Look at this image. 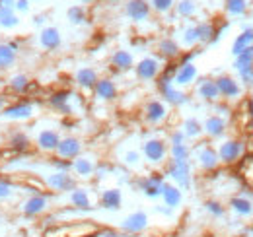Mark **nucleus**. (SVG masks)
<instances>
[{
	"mask_svg": "<svg viewBox=\"0 0 253 237\" xmlns=\"http://www.w3.org/2000/svg\"><path fill=\"white\" fill-rule=\"evenodd\" d=\"M94 93L99 101H113L117 97L119 89L111 78H99L94 86Z\"/></svg>",
	"mask_w": 253,
	"mask_h": 237,
	"instance_id": "4be33fe9",
	"label": "nucleus"
},
{
	"mask_svg": "<svg viewBox=\"0 0 253 237\" xmlns=\"http://www.w3.org/2000/svg\"><path fill=\"white\" fill-rule=\"evenodd\" d=\"M20 60V51H16L8 41H0V72H8L16 68Z\"/></svg>",
	"mask_w": 253,
	"mask_h": 237,
	"instance_id": "412c9836",
	"label": "nucleus"
},
{
	"mask_svg": "<svg viewBox=\"0 0 253 237\" xmlns=\"http://www.w3.org/2000/svg\"><path fill=\"white\" fill-rule=\"evenodd\" d=\"M95 169H97L95 161L90 156H84V154H80L78 158H74L72 159V167H70V171L74 173V177L78 179H90L95 173Z\"/></svg>",
	"mask_w": 253,
	"mask_h": 237,
	"instance_id": "a211bd4d",
	"label": "nucleus"
},
{
	"mask_svg": "<svg viewBox=\"0 0 253 237\" xmlns=\"http://www.w3.org/2000/svg\"><path fill=\"white\" fill-rule=\"evenodd\" d=\"M82 154V142L80 138L76 136H61V142L55 150V156L57 158H63V159H74Z\"/></svg>",
	"mask_w": 253,
	"mask_h": 237,
	"instance_id": "9b49d317",
	"label": "nucleus"
},
{
	"mask_svg": "<svg viewBox=\"0 0 253 237\" xmlns=\"http://www.w3.org/2000/svg\"><path fill=\"white\" fill-rule=\"evenodd\" d=\"M80 2H84V4H90V2H94V0H80Z\"/></svg>",
	"mask_w": 253,
	"mask_h": 237,
	"instance_id": "e2e57ef3",
	"label": "nucleus"
},
{
	"mask_svg": "<svg viewBox=\"0 0 253 237\" xmlns=\"http://www.w3.org/2000/svg\"><path fill=\"white\" fill-rule=\"evenodd\" d=\"M197 95L205 101H216L220 97L218 88H216V82L212 78H203L197 82Z\"/></svg>",
	"mask_w": 253,
	"mask_h": 237,
	"instance_id": "a878e982",
	"label": "nucleus"
},
{
	"mask_svg": "<svg viewBox=\"0 0 253 237\" xmlns=\"http://www.w3.org/2000/svg\"><path fill=\"white\" fill-rule=\"evenodd\" d=\"M158 89L164 97L166 103L173 105V107H179V105H185L189 101L187 93L183 91L181 88H175L173 86V78L166 76V74H160L158 76Z\"/></svg>",
	"mask_w": 253,
	"mask_h": 237,
	"instance_id": "7ed1b4c3",
	"label": "nucleus"
},
{
	"mask_svg": "<svg viewBox=\"0 0 253 237\" xmlns=\"http://www.w3.org/2000/svg\"><path fill=\"white\" fill-rule=\"evenodd\" d=\"M49 208H51V198H49L47 193H30L18 204L20 214L26 216V218H39V216L47 214Z\"/></svg>",
	"mask_w": 253,
	"mask_h": 237,
	"instance_id": "f03ea898",
	"label": "nucleus"
},
{
	"mask_svg": "<svg viewBox=\"0 0 253 237\" xmlns=\"http://www.w3.org/2000/svg\"><path fill=\"white\" fill-rule=\"evenodd\" d=\"M20 24H22V20L14 10H0V28L2 30L12 31L16 30Z\"/></svg>",
	"mask_w": 253,
	"mask_h": 237,
	"instance_id": "72a5a7b5",
	"label": "nucleus"
},
{
	"mask_svg": "<svg viewBox=\"0 0 253 237\" xmlns=\"http://www.w3.org/2000/svg\"><path fill=\"white\" fill-rule=\"evenodd\" d=\"M123 204V195L119 189H105L99 197V206L105 210H119Z\"/></svg>",
	"mask_w": 253,
	"mask_h": 237,
	"instance_id": "cd10ccee",
	"label": "nucleus"
},
{
	"mask_svg": "<svg viewBox=\"0 0 253 237\" xmlns=\"http://www.w3.org/2000/svg\"><path fill=\"white\" fill-rule=\"evenodd\" d=\"M123 161H125L126 165H136L140 161V154L134 152V150H130V152H126L125 156H123Z\"/></svg>",
	"mask_w": 253,
	"mask_h": 237,
	"instance_id": "3c124183",
	"label": "nucleus"
},
{
	"mask_svg": "<svg viewBox=\"0 0 253 237\" xmlns=\"http://www.w3.org/2000/svg\"><path fill=\"white\" fill-rule=\"evenodd\" d=\"M148 4L156 14H168L169 10H173L175 0H148Z\"/></svg>",
	"mask_w": 253,
	"mask_h": 237,
	"instance_id": "c03bdc74",
	"label": "nucleus"
},
{
	"mask_svg": "<svg viewBox=\"0 0 253 237\" xmlns=\"http://www.w3.org/2000/svg\"><path fill=\"white\" fill-rule=\"evenodd\" d=\"M97 237H126V234L117 232V230H101L97 232Z\"/></svg>",
	"mask_w": 253,
	"mask_h": 237,
	"instance_id": "5fc2aeb1",
	"label": "nucleus"
},
{
	"mask_svg": "<svg viewBox=\"0 0 253 237\" xmlns=\"http://www.w3.org/2000/svg\"><path fill=\"white\" fill-rule=\"evenodd\" d=\"M22 187L16 185L12 179L0 177V204H8V202H16L18 195H20Z\"/></svg>",
	"mask_w": 253,
	"mask_h": 237,
	"instance_id": "b1692460",
	"label": "nucleus"
},
{
	"mask_svg": "<svg viewBox=\"0 0 253 237\" xmlns=\"http://www.w3.org/2000/svg\"><path fill=\"white\" fill-rule=\"evenodd\" d=\"M197 163L203 171H212L218 167L220 159H218V152L209 146V144H203L201 148L197 150Z\"/></svg>",
	"mask_w": 253,
	"mask_h": 237,
	"instance_id": "f3484780",
	"label": "nucleus"
},
{
	"mask_svg": "<svg viewBox=\"0 0 253 237\" xmlns=\"http://www.w3.org/2000/svg\"><path fill=\"white\" fill-rule=\"evenodd\" d=\"M214 82H216L218 93H220V95H224V97H228V99L238 97V95L242 93V88L238 86V82H236L232 76H218Z\"/></svg>",
	"mask_w": 253,
	"mask_h": 237,
	"instance_id": "bb28decb",
	"label": "nucleus"
},
{
	"mask_svg": "<svg viewBox=\"0 0 253 237\" xmlns=\"http://www.w3.org/2000/svg\"><path fill=\"white\" fill-rule=\"evenodd\" d=\"M166 175L175 183L181 191L191 189V163L181 159H169L166 165Z\"/></svg>",
	"mask_w": 253,
	"mask_h": 237,
	"instance_id": "20e7f679",
	"label": "nucleus"
},
{
	"mask_svg": "<svg viewBox=\"0 0 253 237\" xmlns=\"http://www.w3.org/2000/svg\"><path fill=\"white\" fill-rule=\"evenodd\" d=\"M242 152H244V146L238 140H226L218 148V159L224 163H234L242 156Z\"/></svg>",
	"mask_w": 253,
	"mask_h": 237,
	"instance_id": "5701e85b",
	"label": "nucleus"
},
{
	"mask_svg": "<svg viewBox=\"0 0 253 237\" xmlns=\"http://www.w3.org/2000/svg\"><path fill=\"white\" fill-rule=\"evenodd\" d=\"M68 202L76 210H90L92 208V198H90V193L82 187H74L70 193H68Z\"/></svg>",
	"mask_w": 253,
	"mask_h": 237,
	"instance_id": "393cba45",
	"label": "nucleus"
},
{
	"mask_svg": "<svg viewBox=\"0 0 253 237\" xmlns=\"http://www.w3.org/2000/svg\"><path fill=\"white\" fill-rule=\"evenodd\" d=\"M185 134H183V130H173L171 132V136H169V144H185Z\"/></svg>",
	"mask_w": 253,
	"mask_h": 237,
	"instance_id": "603ef678",
	"label": "nucleus"
},
{
	"mask_svg": "<svg viewBox=\"0 0 253 237\" xmlns=\"http://www.w3.org/2000/svg\"><path fill=\"white\" fill-rule=\"evenodd\" d=\"M4 88H6V78H4V76H2V72H0V91H2Z\"/></svg>",
	"mask_w": 253,
	"mask_h": 237,
	"instance_id": "13d9d810",
	"label": "nucleus"
},
{
	"mask_svg": "<svg viewBox=\"0 0 253 237\" xmlns=\"http://www.w3.org/2000/svg\"><path fill=\"white\" fill-rule=\"evenodd\" d=\"M30 10H32V0H16V4H14V12H16L18 16H22V14H30Z\"/></svg>",
	"mask_w": 253,
	"mask_h": 237,
	"instance_id": "de8ad7c7",
	"label": "nucleus"
},
{
	"mask_svg": "<svg viewBox=\"0 0 253 237\" xmlns=\"http://www.w3.org/2000/svg\"><path fill=\"white\" fill-rule=\"evenodd\" d=\"M250 45H253V28H248V30L242 31V35H238V39L234 41L232 45V53L238 57L244 49H248Z\"/></svg>",
	"mask_w": 253,
	"mask_h": 237,
	"instance_id": "c9c22d12",
	"label": "nucleus"
},
{
	"mask_svg": "<svg viewBox=\"0 0 253 237\" xmlns=\"http://www.w3.org/2000/svg\"><path fill=\"white\" fill-rule=\"evenodd\" d=\"M45 22H47V16H45V14H37V16L33 18V24H35V26L45 28Z\"/></svg>",
	"mask_w": 253,
	"mask_h": 237,
	"instance_id": "6e6d98bb",
	"label": "nucleus"
},
{
	"mask_svg": "<svg viewBox=\"0 0 253 237\" xmlns=\"http://www.w3.org/2000/svg\"><path fill=\"white\" fill-rule=\"evenodd\" d=\"M134 72H136V78L142 80V82L156 80L162 74V60L158 57H144L134 66Z\"/></svg>",
	"mask_w": 253,
	"mask_h": 237,
	"instance_id": "6e6552de",
	"label": "nucleus"
},
{
	"mask_svg": "<svg viewBox=\"0 0 253 237\" xmlns=\"http://www.w3.org/2000/svg\"><path fill=\"white\" fill-rule=\"evenodd\" d=\"M168 117V105L160 99H150L144 105V118L150 124H160L162 120H166Z\"/></svg>",
	"mask_w": 253,
	"mask_h": 237,
	"instance_id": "aec40b11",
	"label": "nucleus"
},
{
	"mask_svg": "<svg viewBox=\"0 0 253 237\" xmlns=\"http://www.w3.org/2000/svg\"><path fill=\"white\" fill-rule=\"evenodd\" d=\"M97 72L90 66H84V68H78L76 74H74V82L76 86H80L82 89H94L95 82H97Z\"/></svg>",
	"mask_w": 253,
	"mask_h": 237,
	"instance_id": "c85d7f7f",
	"label": "nucleus"
},
{
	"mask_svg": "<svg viewBox=\"0 0 253 237\" xmlns=\"http://www.w3.org/2000/svg\"><path fill=\"white\" fill-rule=\"evenodd\" d=\"M111 66H113L115 70L126 72V70H130V68L134 66V57H132L128 51L119 49V51H115L113 57H111Z\"/></svg>",
	"mask_w": 253,
	"mask_h": 237,
	"instance_id": "473e14b6",
	"label": "nucleus"
},
{
	"mask_svg": "<svg viewBox=\"0 0 253 237\" xmlns=\"http://www.w3.org/2000/svg\"><path fill=\"white\" fill-rule=\"evenodd\" d=\"M49 165H51V169H53V171H70L72 161H70V159H63V158L53 156V158L49 159Z\"/></svg>",
	"mask_w": 253,
	"mask_h": 237,
	"instance_id": "49530a36",
	"label": "nucleus"
},
{
	"mask_svg": "<svg viewBox=\"0 0 253 237\" xmlns=\"http://www.w3.org/2000/svg\"><path fill=\"white\" fill-rule=\"evenodd\" d=\"M8 148L14 150L16 154H28L33 148V140L26 130L14 128V130L8 132Z\"/></svg>",
	"mask_w": 253,
	"mask_h": 237,
	"instance_id": "4468645a",
	"label": "nucleus"
},
{
	"mask_svg": "<svg viewBox=\"0 0 253 237\" xmlns=\"http://www.w3.org/2000/svg\"><path fill=\"white\" fill-rule=\"evenodd\" d=\"M230 206H232V210H236L238 214H242V216H248V214L253 212L252 202H250L248 198H244V197H234V198L230 200Z\"/></svg>",
	"mask_w": 253,
	"mask_h": 237,
	"instance_id": "ea45409f",
	"label": "nucleus"
},
{
	"mask_svg": "<svg viewBox=\"0 0 253 237\" xmlns=\"http://www.w3.org/2000/svg\"><path fill=\"white\" fill-rule=\"evenodd\" d=\"M72 97H74L72 91H68V89H57V91H53L47 97V103H49V107L53 111L63 113V115H70V111H72V107H70Z\"/></svg>",
	"mask_w": 253,
	"mask_h": 237,
	"instance_id": "2eb2a0df",
	"label": "nucleus"
},
{
	"mask_svg": "<svg viewBox=\"0 0 253 237\" xmlns=\"http://www.w3.org/2000/svg\"><path fill=\"white\" fill-rule=\"evenodd\" d=\"M250 113L253 115V99H250Z\"/></svg>",
	"mask_w": 253,
	"mask_h": 237,
	"instance_id": "bf43d9fd",
	"label": "nucleus"
},
{
	"mask_svg": "<svg viewBox=\"0 0 253 237\" xmlns=\"http://www.w3.org/2000/svg\"><path fill=\"white\" fill-rule=\"evenodd\" d=\"M125 14L136 24L146 22L152 14V8L148 4V0H126L125 4Z\"/></svg>",
	"mask_w": 253,
	"mask_h": 237,
	"instance_id": "ddd939ff",
	"label": "nucleus"
},
{
	"mask_svg": "<svg viewBox=\"0 0 253 237\" xmlns=\"http://www.w3.org/2000/svg\"><path fill=\"white\" fill-rule=\"evenodd\" d=\"M10 101H12V95H10L8 91H0V115H2V111L8 107Z\"/></svg>",
	"mask_w": 253,
	"mask_h": 237,
	"instance_id": "864d4df0",
	"label": "nucleus"
},
{
	"mask_svg": "<svg viewBox=\"0 0 253 237\" xmlns=\"http://www.w3.org/2000/svg\"><path fill=\"white\" fill-rule=\"evenodd\" d=\"M250 64H253V45H250L248 49H244L238 57H236V68L240 70V68H244V66H250Z\"/></svg>",
	"mask_w": 253,
	"mask_h": 237,
	"instance_id": "a18cd8bd",
	"label": "nucleus"
},
{
	"mask_svg": "<svg viewBox=\"0 0 253 237\" xmlns=\"http://www.w3.org/2000/svg\"><path fill=\"white\" fill-rule=\"evenodd\" d=\"M59 142H61V134L57 128H41L33 138V146L41 154H55Z\"/></svg>",
	"mask_w": 253,
	"mask_h": 237,
	"instance_id": "0eeeda50",
	"label": "nucleus"
},
{
	"mask_svg": "<svg viewBox=\"0 0 253 237\" xmlns=\"http://www.w3.org/2000/svg\"><path fill=\"white\" fill-rule=\"evenodd\" d=\"M2 220H4V210L0 208V224H2Z\"/></svg>",
	"mask_w": 253,
	"mask_h": 237,
	"instance_id": "052dcab7",
	"label": "nucleus"
},
{
	"mask_svg": "<svg viewBox=\"0 0 253 237\" xmlns=\"http://www.w3.org/2000/svg\"><path fill=\"white\" fill-rule=\"evenodd\" d=\"M148 228V216L146 212H132L128 214L123 224H121V232L126 236H138Z\"/></svg>",
	"mask_w": 253,
	"mask_h": 237,
	"instance_id": "9d476101",
	"label": "nucleus"
},
{
	"mask_svg": "<svg viewBox=\"0 0 253 237\" xmlns=\"http://www.w3.org/2000/svg\"><path fill=\"white\" fill-rule=\"evenodd\" d=\"M47 191L51 193H70L76 187V177L70 175V171H51L41 175Z\"/></svg>",
	"mask_w": 253,
	"mask_h": 237,
	"instance_id": "39448f33",
	"label": "nucleus"
},
{
	"mask_svg": "<svg viewBox=\"0 0 253 237\" xmlns=\"http://www.w3.org/2000/svg\"><path fill=\"white\" fill-rule=\"evenodd\" d=\"M203 132H207L211 138H220L222 134L226 132V120L218 117V115L209 117L203 124Z\"/></svg>",
	"mask_w": 253,
	"mask_h": 237,
	"instance_id": "2f4dec72",
	"label": "nucleus"
},
{
	"mask_svg": "<svg viewBox=\"0 0 253 237\" xmlns=\"http://www.w3.org/2000/svg\"><path fill=\"white\" fill-rule=\"evenodd\" d=\"M246 10H248L246 0H226V12L230 16H242Z\"/></svg>",
	"mask_w": 253,
	"mask_h": 237,
	"instance_id": "a19ab883",
	"label": "nucleus"
},
{
	"mask_svg": "<svg viewBox=\"0 0 253 237\" xmlns=\"http://www.w3.org/2000/svg\"><path fill=\"white\" fill-rule=\"evenodd\" d=\"M33 88L35 84L26 72H16L6 78V89L12 97H30Z\"/></svg>",
	"mask_w": 253,
	"mask_h": 237,
	"instance_id": "423d86ee",
	"label": "nucleus"
},
{
	"mask_svg": "<svg viewBox=\"0 0 253 237\" xmlns=\"http://www.w3.org/2000/svg\"><path fill=\"white\" fill-rule=\"evenodd\" d=\"M158 55L166 60H173L181 55V47H179L177 41H173L169 37H164L158 43Z\"/></svg>",
	"mask_w": 253,
	"mask_h": 237,
	"instance_id": "7c9ffc66",
	"label": "nucleus"
},
{
	"mask_svg": "<svg viewBox=\"0 0 253 237\" xmlns=\"http://www.w3.org/2000/svg\"><path fill=\"white\" fill-rule=\"evenodd\" d=\"M169 159H181V161H189L191 148L187 144H169L168 148Z\"/></svg>",
	"mask_w": 253,
	"mask_h": 237,
	"instance_id": "58836bf2",
	"label": "nucleus"
},
{
	"mask_svg": "<svg viewBox=\"0 0 253 237\" xmlns=\"http://www.w3.org/2000/svg\"><path fill=\"white\" fill-rule=\"evenodd\" d=\"M37 113H35V101L30 97H20L8 103V107L2 111L0 118L6 122H28L32 120Z\"/></svg>",
	"mask_w": 253,
	"mask_h": 237,
	"instance_id": "f257e3e1",
	"label": "nucleus"
},
{
	"mask_svg": "<svg viewBox=\"0 0 253 237\" xmlns=\"http://www.w3.org/2000/svg\"><path fill=\"white\" fill-rule=\"evenodd\" d=\"M175 12H177V16H181V18H193L195 14H197V2L195 0H177L175 2Z\"/></svg>",
	"mask_w": 253,
	"mask_h": 237,
	"instance_id": "e433bc0d",
	"label": "nucleus"
},
{
	"mask_svg": "<svg viewBox=\"0 0 253 237\" xmlns=\"http://www.w3.org/2000/svg\"><path fill=\"white\" fill-rule=\"evenodd\" d=\"M197 66L193 62H187V64H177V70L173 74V86L175 88H187L191 86L195 80H197Z\"/></svg>",
	"mask_w": 253,
	"mask_h": 237,
	"instance_id": "6ab92c4d",
	"label": "nucleus"
},
{
	"mask_svg": "<svg viewBox=\"0 0 253 237\" xmlns=\"http://www.w3.org/2000/svg\"><path fill=\"white\" fill-rule=\"evenodd\" d=\"M16 0H0V10H14Z\"/></svg>",
	"mask_w": 253,
	"mask_h": 237,
	"instance_id": "4d7b16f0",
	"label": "nucleus"
},
{
	"mask_svg": "<svg viewBox=\"0 0 253 237\" xmlns=\"http://www.w3.org/2000/svg\"><path fill=\"white\" fill-rule=\"evenodd\" d=\"M138 237H140V236H138Z\"/></svg>",
	"mask_w": 253,
	"mask_h": 237,
	"instance_id": "0e129e2a",
	"label": "nucleus"
},
{
	"mask_svg": "<svg viewBox=\"0 0 253 237\" xmlns=\"http://www.w3.org/2000/svg\"><path fill=\"white\" fill-rule=\"evenodd\" d=\"M37 43L41 49L45 51H55L61 47L63 43V35H61V30L55 28V26H45L39 31V37H37Z\"/></svg>",
	"mask_w": 253,
	"mask_h": 237,
	"instance_id": "f8f14e48",
	"label": "nucleus"
},
{
	"mask_svg": "<svg viewBox=\"0 0 253 237\" xmlns=\"http://www.w3.org/2000/svg\"><path fill=\"white\" fill-rule=\"evenodd\" d=\"M66 18H68L70 24L82 26V24H86V20H88V12H86V8H84L82 4H74V6H70V8L66 10Z\"/></svg>",
	"mask_w": 253,
	"mask_h": 237,
	"instance_id": "f704fd0d",
	"label": "nucleus"
},
{
	"mask_svg": "<svg viewBox=\"0 0 253 237\" xmlns=\"http://www.w3.org/2000/svg\"><path fill=\"white\" fill-rule=\"evenodd\" d=\"M205 206L209 210V214H212V216H216V218L224 216V206H222L220 202H216V200H209Z\"/></svg>",
	"mask_w": 253,
	"mask_h": 237,
	"instance_id": "09e8293b",
	"label": "nucleus"
},
{
	"mask_svg": "<svg viewBox=\"0 0 253 237\" xmlns=\"http://www.w3.org/2000/svg\"><path fill=\"white\" fill-rule=\"evenodd\" d=\"M142 154H144V159L148 163L158 165V163H164L168 158V146L160 138H150L142 144Z\"/></svg>",
	"mask_w": 253,
	"mask_h": 237,
	"instance_id": "1a4fd4ad",
	"label": "nucleus"
},
{
	"mask_svg": "<svg viewBox=\"0 0 253 237\" xmlns=\"http://www.w3.org/2000/svg\"><path fill=\"white\" fill-rule=\"evenodd\" d=\"M181 41L185 47H195L199 43V33H197V26H187L183 33H181Z\"/></svg>",
	"mask_w": 253,
	"mask_h": 237,
	"instance_id": "37998d69",
	"label": "nucleus"
},
{
	"mask_svg": "<svg viewBox=\"0 0 253 237\" xmlns=\"http://www.w3.org/2000/svg\"><path fill=\"white\" fill-rule=\"evenodd\" d=\"M197 33H199V43H211L214 26L209 22H201V24H197Z\"/></svg>",
	"mask_w": 253,
	"mask_h": 237,
	"instance_id": "79ce46f5",
	"label": "nucleus"
},
{
	"mask_svg": "<svg viewBox=\"0 0 253 237\" xmlns=\"http://www.w3.org/2000/svg\"><path fill=\"white\" fill-rule=\"evenodd\" d=\"M164 183H166L164 175H160V173H152V175H146V177L138 179V187H140V191L148 198H158V197H162Z\"/></svg>",
	"mask_w": 253,
	"mask_h": 237,
	"instance_id": "dca6fc26",
	"label": "nucleus"
},
{
	"mask_svg": "<svg viewBox=\"0 0 253 237\" xmlns=\"http://www.w3.org/2000/svg\"><path fill=\"white\" fill-rule=\"evenodd\" d=\"M181 130H183L185 138H199V136L203 134V124H201V120H197L195 117H189V118H185Z\"/></svg>",
	"mask_w": 253,
	"mask_h": 237,
	"instance_id": "4c0bfd02",
	"label": "nucleus"
},
{
	"mask_svg": "<svg viewBox=\"0 0 253 237\" xmlns=\"http://www.w3.org/2000/svg\"><path fill=\"white\" fill-rule=\"evenodd\" d=\"M82 237H97V232H95V234H90V236H82Z\"/></svg>",
	"mask_w": 253,
	"mask_h": 237,
	"instance_id": "680f3d73",
	"label": "nucleus"
},
{
	"mask_svg": "<svg viewBox=\"0 0 253 237\" xmlns=\"http://www.w3.org/2000/svg\"><path fill=\"white\" fill-rule=\"evenodd\" d=\"M162 198H164V204L168 208H177L183 200V195H181V189L175 187V185H169V183H164V189H162Z\"/></svg>",
	"mask_w": 253,
	"mask_h": 237,
	"instance_id": "c756f323",
	"label": "nucleus"
},
{
	"mask_svg": "<svg viewBox=\"0 0 253 237\" xmlns=\"http://www.w3.org/2000/svg\"><path fill=\"white\" fill-rule=\"evenodd\" d=\"M240 72V78H242V82H246V84H253V64L250 66H244V68H240L238 70Z\"/></svg>",
	"mask_w": 253,
	"mask_h": 237,
	"instance_id": "8fccbe9b",
	"label": "nucleus"
}]
</instances>
